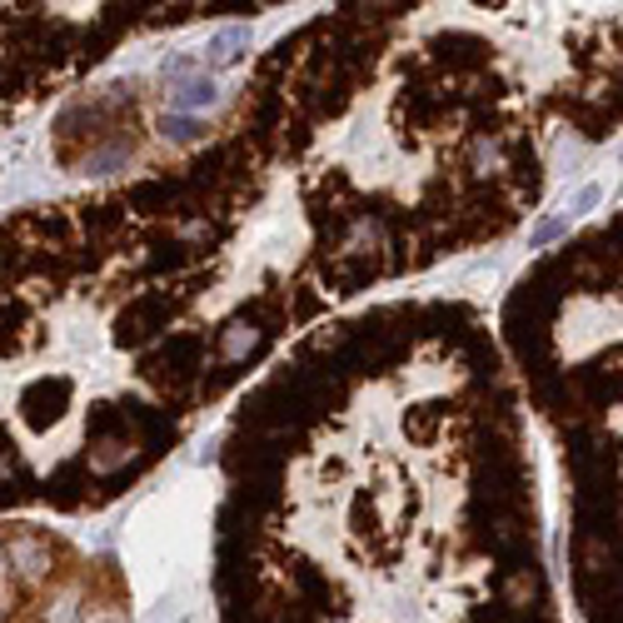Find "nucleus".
I'll use <instances>...</instances> for the list:
<instances>
[{
    "label": "nucleus",
    "mask_w": 623,
    "mask_h": 623,
    "mask_svg": "<svg viewBox=\"0 0 623 623\" xmlns=\"http://www.w3.org/2000/svg\"><path fill=\"white\" fill-rule=\"evenodd\" d=\"M259 11L269 5H5V125L75 90L125 40Z\"/></svg>",
    "instance_id": "obj_2"
},
{
    "label": "nucleus",
    "mask_w": 623,
    "mask_h": 623,
    "mask_svg": "<svg viewBox=\"0 0 623 623\" xmlns=\"http://www.w3.org/2000/svg\"><path fill=\"white\" fill-rule=\"evenodd\" d=\"M215 623H574L538 429L459 290L294 340L215 429Z\"/></svg>",
    "instance_id": "obj_1"
}]
</instances>
